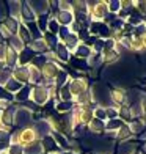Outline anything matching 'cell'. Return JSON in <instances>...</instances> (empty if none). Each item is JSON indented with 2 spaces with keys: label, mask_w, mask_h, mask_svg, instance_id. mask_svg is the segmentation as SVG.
<instances>
[{
  "label": "cell",
  "mask_w": 146,
  "mask_h": 154,
  "mask_svg": "<svg viewBox=\"0 0 146 154\" xmlns=\"http://www.w3.org/2000/svg\"><path fill=\"white\" fill-rule=\"evenodd\" d=\"M19 121L20 123H25V121H29V113H19Z\"/></svg>",
  "instance_id": "cell-1"
}]
</instances>
